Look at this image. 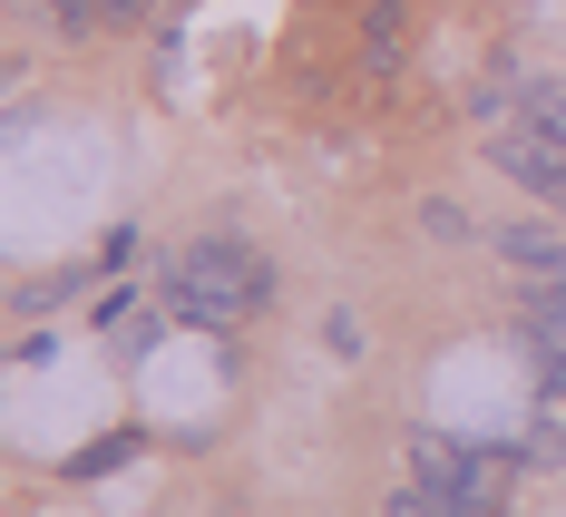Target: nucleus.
<instances>
[{"label":"nucleus","mask_w":566,"mask_h":517,"mask_svg":"<svg viewBox=\"0 0 566 517\" xmlns=\"http://www.w3.org/2000/svg\"><path fill=\"white\" fill-rule=\"evenodd\" d=\"M167 303L186 313V323L226 333V323H244V313L274 303V264H264L244 234H196V244L176 254V274H167Z\"/></svg>","instance_id":"nucleus-1"},{"label":"nucleus","mask_w":566,"mask_h":517,"mask_svg":"<svg viewBox=\"0 0 566 517\" xmlns=\"http://www.w3.org/2000/svg\"><path fill=\"white\" fill-rule=\"evenodd\" d=\"M489 167L509 176L517 196H537V205H557V215H566V137H557V127L499 117V127H489Z\"/></svg>","instance_id":"nucleus-2"},{"label":"nucleus","mask_w":566,"mask_h":517,"mask_svg":"<svg viewBox=\"0 0 566 517\" xmlns=\"http://www.w3.org/2000/svg\"><path fill=\"white\" fill-rule=\"evenodd\" d=\"M410 478L420 488H440V498H499V460H479V450H459V440H410Z\"/></svg>","instance_id":"nucleus-3"},{"label":"nucleus","mask_w":566,"mask_h":517,"mask_svg":"<svg viewBox=\"0 0 566 517\" xmlns=\"http://www.w3.org/2000/svg\"><path fill=\"white\" fill-rule=\"evenodd\" d=\"M499 264L527 274V284H557V274H566V234L537 225V215H527V225H499Z\"/></svg>","instance_id":"nucleus-4"},{"label":"nucleus","mask_w":566,"mask_h":517,"mask_svg":"<svg viewBox=\"0 0 566 517\" xmlns=\"http://www.w3.org/2000/svg\"><path fill=\"white\" fill-rule=\"evenodd\" d=\"M517 323H527V342H537V351H566V274L517 293Z\"/></svg>","instance_id":"nucleus-5"},{"label":"nucleus","mask_w":566,"mask_h":517,"mask_svg":"<svg viewBox=\"0 0 566 517\" xmlns=\"http://www.w3.org/2000/svg\"><path fill=\"white\" fill-rule=\"evenodd\" d=\"M517 108L537 117V127H557V137H566V78H517Z\"/></svg>","instance_id":"nucleus-6"},{"label":"nucleus","mask_w":566,"mask_h":517,"mask_svg":"<svg viewBox=\"0 0 566 517\" xmlns=\"http://www.w3.org/2000/svg\"><path fill=\"white\" fill-rule=\"evenodd\" d=\"M30 10H50L59 40H88V30H108V20H98V0H30Z\"/></svg>","instance_id":"nucleus-7"},{"label":"nucleus","mask_w":566,"mask_h":517,"mask_svg":"<svg viewBox=\"0 0 566 517\" xmlns=\"http://www.w3.org/2000/svg\"><path fill=\"white\" fill-rule=\"evenodd\" d=\"M117 460H137V430H127V440H98V450H78V478H98V468H117Z\"/></svg>","instance_id":"nucleus-8"},{"label":"nucleus","mask_w":566,"mask_h":517,"mask_svg":"<svg viewBox=\"0 0 566 517\" xmlns=\"http://www.w3.org/2000/svg\"><path fill=\"white\" fill-rule=\"evenodd\" d=\"M98 20H108V30L117 20H147V0H98Z\"/></svg>","instance_id":"nucleus-9"}]
</instances>
